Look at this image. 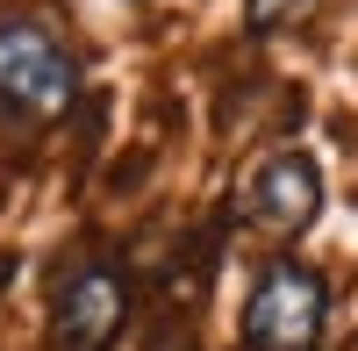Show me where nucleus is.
<instances>
[{
    "instance_id": "nucleus-4",
    "label": "nucleus",
    "mask_w": 358,
    "mask_h": 351,
    "mask_svg": "<svg viewBox=\"0 0 358 351\" xmlns=\"http://www.w3.org/2000/svg\"><path fill=\"white\" fill-rule=\"evenodd\" d=\"M244 215L258 229H273V237H301L322 215V165L308 151H273L244 187Z\"/></svg>"
},
{
    "instance_id": "nucleus-5",
    "label": "nucleus",
    "mask_w": 358,
    "mask_h": 351,
    "mask_svg": "<svg viewBox=\"0 0 358 351\" xmlns=\"http://www.w3.org/2000/svg\"><path fill=\"white\" fill-rule=\"evenodd\" d=\"M308 0H244V29L251 36H265V29H280V22H294Z\"/></svg>"
},
{
    "instance_id": "nucleus-2",
    "label": "nucleus",
    "mask_w": 358,
    "mask_h": 351,
    "mask_svg": "<svg viewBox=\"0 0 358 351\" xmlns=\"http://www.w3.org/2000/svg\"><path fill=\"white\" fill-rule=\"evenodd\" d=\"M330 280L301 258H273L244 301V351H322Z\"/></svg>"
},
{
    "instance_id": "nucleus-3",
    "label": "nucleus",
    "mask_w": 358,
    "mask_h": 351,
    "mask_svg": "<svg viewBox=\"0 0 358 351\" xmlns=\"http://www.w3.org/2000/svg\"><path fill=\"white\" fill-rule=\"evenodd\" d=\"M129 323V280L115 266H79L50 301V351H115Z\"/></svg>"
},
{
    "instance_id": "nucleus-1",
    "label": "nucleus",
    "mask_w": 358,
    "mask_h": 351,
    "mask_svg": "<svg viewBox=\"0 0 358 351\" xmlns=\"http://www.w3.org/2000/svg\"><path fill=\"white\" fill-rule=\"evenodd\" d=\"M79 101V57L43 22H0V115L57 122Z\"/></svg>"
}]
</instances>
